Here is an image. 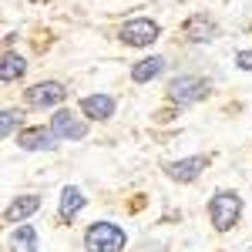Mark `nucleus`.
I'll return each mask as SVG.
<instances>
[{"label":"nucleus","mask_w":252,"mask_h":252,"mask_svg":"<svg viewBox=\"0 0 252 252\" xmlns=\"http://www.w3.org/2000/svg\"><path fill=\"white\" fill-rule=\"evenodd\" d=\"M24 71H27V58L7 47V51H3V64H0V81H3V84L20 81V78H24Z\"/></svg>","instance_id":"14"},{"label":"nucleus","mask_w":252,"mask_h":252,"mask_svg":"<svg viewBox=\"0 0 252 252\" xmlns=\"http://www.w3.org/2000/svg\"><path fill=\"white\" fill-rule=\"evenodd\" d=\"M58 135L51 131V125H27L17 131V145L20 152H51Z\"/></svg>","instance_id":"7"},{"label":"nucleus","mask_w":252,"mask_h":252,"mask_svg":"<svg viewBox=\"0 0 252 252\" xmlns=\"http://www.w3.org/2000/svg\"><path fill=\"white\" fill-rule=\"evenodd\" d=\"M182 34H185L189 44H209V40H215V34H219V24H215V17H209V14H192V17L182 24Z\"/></svg>","instance_id":"10"},{"label":"nucleus","mask_w":252,"mask_h":252,"mask_svg":"<svg viewBox=\"0 0 252 252\" xmlns=\"http://www.w3.org/2000/svg\"><path fill=\"white\" fill-rule=\"evenodd\" d=\"M20 121H24V111L20 108H3V115H0V135L10 138L20 128Z\"/></svg>","instance_id":"16"},{"label":"nucleus","mask_w":252,"mask_h":252,"mask_svg":"<svg viewBox=\"0 0 252 252\" xmlns=\"http://www.w3.org/2000/svg\"><path fill=\"white\" fill-rule=\"evenodd\" d=\"M40 212V195H17L10 205H7V212H3V219L10 222V225H24L31 215Z\"/></svg>","instance_id":"11"},{"label":"nucleus","mask_w":252,"mask_h":252,"mask_svg":"<svg viewBox=\"0 0 252 252\" xmlns=\"http://www.w3.org/2000/svg\"><path fill=\"white\" fill-rule=\"evenodd\" d=\"M205 168H209V155H189V158H178V161H168V165H165V175H168L172 182L189 185V182H195Z\"/></svg>","instance_id":"9"},{"label":"nucleus","mask_w":252,"mask_h":252,"mask_svg":"<svg viewBox=\"0 0 252 252\" xmlns=\"http://www.w3.org/2000/svg\"><path fill=\"white\" fill-rule=\"evenodd\" d=\"M165 67H168V61L161 58V54H155V58H141L135 67H131V81H135V84H152L155 78L165 74Z\"/></svg>","instance_id":"13"},{"label":"nucleus","mask_w":252,"mask_h":252,"mask_svg":"<svg viewBox=\"0 0 252 252\" xmlns=\"http://www.w3.org/2000/svg\"><path fill=\"white\" fill-rule=\"evenodd\" d=\"M242 195L235 189H219V192L209 198V222H212L215 232H229L235 229V222L242 219Z\"/></svg>","instance_id":"1"},{"label":"nucleus","mask_w":252,"mask_h":252,"mask_svg":"<svg viewBox=\"0 0 252 252\" xmlns=\"http://www.w3.org/2000/svg\"><path fill=\"white\" fill-rule=\"evenodd\" d=\"M158 37H161V24L155 17H131L118 31V40L128 47H152Z\"/></svg>","instance_id":"4"},{"label":"nucleus","mask_w":252,"mask_h":252,"mask_svg":"<svg viewBox=\"0 0 252 252\" xmlns=\"http://www.w3.org/2000/svg\"><path fill=\"white\" fill-rule=\"evenodd\" d=\"M78 108L88 121H108V118H115V111H118V97L97 91V94H84L78 101Z\"/></svg>","instance_id":"8"},{"label":"nucleus","mask_w":252,"mask_h":252,"mask_svg":"<svg viewBox=\"0 0 252 252\" xmlns=\"http://www.w3.org/2000/svg\"><path fill=\"white\" fill-rule=\"evenodd\" d=\"M249 252H252V246H249Z\"/></svg>","instance_id":"18"},{"label":"nucleus","mask_w":252,"mask_h":252,"mask_svg":"<svg viewBox=\"0 0 252 252\" xmlns=\"http://www.w3.org/2000/svg\"><path fill=\"white\" fill-rule=\"evenodd\" d=\"M64 97H67V88L61 81H37L24 91V101L31 108H58Z\"/></svg>","instance_id":"6"},{"label":"nucleus","mask_w":252,"mask_h":252,"mask_svg":"<svg viewBox=\"0 0 252 252\" xmlns=\"http://www.w3.org/2000/svg\"><path fill=\"white\" fill-rule=\"evenodd\" d=\"M165 94H168L172 104L189 108V104H198V101H205V97L212 94V81H205L202 74H178V78L168 81Z\"/></svg>","instance_id":"3"},{"label":"nucleus","mask_w":252,"mask_h":252,"mask_svg":"<svg viewBox=\"0 0 252 252\" xmlns=\"http://www.w3.org/2000/svg\"><path fill=\"white\" fill-rule=\"evenodd\" d=\"M235 67H239V71H249L252 74V51H235Z\"/></svg>","instance_id":"17"},{"label":"nucleus","mask_w":252,"mask_h":252,"mask_svg":"<svg viewBox=\"0 0 252 252\" xmlns=\"http://www.w3.org/2000/svg\"><path fill=\"white\" fill-rule=\"evenodd\" d=\"M125 246H128V232L118 222L101 219L84 229V249L88 252H125Z\"/></svg>","instance_id":"2"},{"label":"nucleus","mask_w":252,"mask_h":252,"mask_svg":"<svg viewBox=\"0 0 252 252\" xmlns=\"http://www.w3.org/2000/svg\"><path fill=\"white\" fill-rule=\"evenodd\" d=\"M51 131L64 141H81L88 138V118H78L71 108H58L51 115Z\"/></svg>","instance_id":"5"},{"label":"nucleus","mask_w":252,"mask_h":252,"mask_svg":"<svg viewBox=\"0 0 252 252\" xmlns=\"http://www.w3.org/2000/svg\"><path fill=\"white\" fill-rule=\"evenodd\" d=\"M84 205H88V198H84V192H81L78 185H64V189H61L58 212H61V219H64V222L78 219V215L84 212Z\"/></svg>","instance_id":"12"},{"label":"nucleus","mask_w":252,"mask_h":252,"mask_svg":"<svg viewBox=\"0 0 252 252\" xmlns=\"http://www.w3.org/2000/svg\"><path fill=\"white\" fill-rule=\"evenodd\" d=\"M40 239H37V229L34 225H17L14 232H10V252H37Z\"/></svg>","instance_id":"15"}]
</instances>
